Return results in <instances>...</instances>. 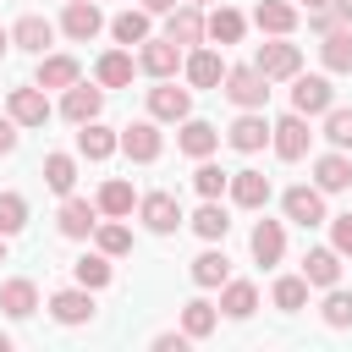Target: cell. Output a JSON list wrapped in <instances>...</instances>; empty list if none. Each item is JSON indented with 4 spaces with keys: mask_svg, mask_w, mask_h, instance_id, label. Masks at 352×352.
I'll return each instance as SVG.
<instances>
[{
    "mask_svg": "<svg viewBox=\"0 0 352 352\" xmlns=\"http://www.w3.org/2000/svg\"><path fill=\"white\" fill-rule=\"evenodd\" d=\"M143 11H176V0H143Z\"/></svg>",
    "mask_w": 352,
    "mask_h": 352,
    "instance_id": "c3c4849f",
    "label": "cell"
},
{
    "mask_svg": "<svg viewBox=\"0 0 352 352\" xmlns=\"http://www.w3.org/2000/svg\"><path fill=\"white\" fill-rule=\"evenodd\" d=\"M302 275H308V286H336L341 280V253L336 248H314L302 258Z\"/></svg>",
    "mask_w": 352,
    "mask_h": 352,
    "instance_id": "ffe728a7",
    "label": "cell"
},
{
    "mask_svg": "<svg viewBox=\"0 0 352 352\" xmlns=\"http://www.w3.org/2000/svg\"><path fill=\"white\" fill-rule=\"evenodd\" d=\"M94 226H99V214H94L88 198H66L60 204V236H88Z\"/></svg>",
    "mask_w": 352,
    "mask_h": 352,
    "instance_id": "44dd1931",
    "label": "cell"
},
{
    "mask_svg": "<svg viewBox=\"0 0 352 352\" xmlns=\"http://www.w3.org/2000/svg\"><path fill=\"white\" fill-rule=\"evenodd\" d=\"M324 324H330V330H346V324H352V292H336V286H330V297H324Z\"/></svg>",
    "mask_w": 352,
    "mask_h": 352,
    "instance_id": "60d3db41",
    "label": "cell"
},
{
    "mask_svg": "<svg viewBox=\"0 0 352 352\" xmlns=\"http://www.w3.org/2000/svg\"><path fill=\"white\" fill-rule=\"evenodd\" d=\"M94 236H99V253H110V258L132 248V231L126 226H94Z\"/></svg>",
    "mask_w": 352,
    "mask_h": 352,
    "instance_id": "ee69618b",
    "label": "cell"
},
{
    "mask_svg": "<svg viewBox=\"0 0 352 352\" xmlns=\"http://www.w3.org/2000/svg\"><path fill=\"white\" fill-rule=\"evenodd\" d=\"M28 226V204L16 192H0V236H16Z\"/></svg>",
    "mask_w": 352,
    "mask_h": 352,
    "instance_id": "f35d334b",
    "label": "cell"
},
{
    "mask_svg": "<svg viewBox=\"0 0 352 352\" xmlns=\"http://www.w3.org/2000/svg\"><path fill=\"white\" fill-rule=\"evenodd\" d=\"M319 6H330V0H308V11H319Z\"/></svg>",
    "mask_w": 352,
    "mask_h": 352,
    "instance_id": "816d5d0a",
    "label": "cell"
},
{
    "mask_svg": "<svg viewBox=\"0 0 352 352\" xmlns=\"http://www.w3.org/2000/svg\"><path fill=\"white\" fill-rule=\"evenodd\" d=\"M99 209L104 214H132V182H104L99 187Z\"/></svg>",
    "mask_w": 352,
    "mask_h": 352,
    "instance_id": "74e56055",
    "label": "cell"
},
{
    "mask_svg": "<svg viewBox=\"0 0 352 352\" xmlns=\"http://www.w3.org/2000/svg\"><path fill=\"white\" fill-rule=\"evenodd\" d=\"M187 6H204V0H187Z\"/></svg>",
    "mask_w": 352,
    "mask_h": 352,
    "instance_id": "db71d44e",
    "label": "cell"
},
{
    "mask_svg": "<svg viewBox=\"0 0 352 352\" xmlns=\"http://www.w3.org/2000/svg\"><path fill=\"white\" fill-rule=\"evenodd\" d=\"M314 176H319V192H341V187L352 182V165H346L341 154H324V160L314 165Z\"/></svg>",
    "mask_w": 352,
    "mask_h": 352,
    "instance_id": "83f0119b",
    "label": "cell"
},
{
    "mask_svg": "<svg viewBox=\"0 0 352 352\" xmlns=\"http://www.w3.org/2000/svg\"><path fill=\"white\" fill-rule=\"evenodd\" d=\"M55 38V28L44 22V16H22L16 28H11V44H22V50H33V55H44V44Z\"/></svg>",
    "mask_w": 352,
    "mask_h": 352,
    "instance_id": "d4e9b609",
    "label": "cell"
},
{
    "mask_svg": "<svg viewBox=\"0 0 352 352\" xmlns=\"http://www.w3.org/2000/svg\"><path fill=\"white\" fill-rule=\"evenodd\" d=\"M204 33H209V22L198 16V6H176L165 22V38H176V44H198Z\"/></svg>",
    "mask_w": 352,
    "mask_h": 352,
    "instance_id": "9a60e30c",
    "label": "cell"
},
{
    "mask_svg": "<svg viewBox=\"0 0 352 352\" xmlns=\"http://www.w3.org/2000/svg\"><path fill=\"white\" fill-rule=\"evenodd\" d=\"M280 253H286L280 220H258V226H253V258H258V264H280Z\"/></svg>",
    "mask_w": 352,
    "mask_h": 352,
    "instance_id": "d6986e66",
    "label": "cell"
},
{
    "mask_svg": "<svg viewBox=\"0 0 352 352\" xmlns=\"http://www.w3.org/2000/svg\"><path fill=\"white\" fill-rule=\"evenodd\" d=\"M0 264H6V236H0Z\"/></svg>",
    "mask_w": 352,
    "mask_h": 352,
    "instance_id": "f5cc1de1",
    "label": "cell"
},
{
    "mask_svg": "<svg viewBox=\"0 0 352 352\" xmlns=\"http://www.w3.org/2000/svg\"><path fill=\"white\" fill-rule=\"evenodd\" d=\"M182 330H187V336H192V341H204V336H209V330H214V308H209V302H204V297H192V302H187V308H182Z\"/></svg>",
    "mask_w": 352,
    "mask_h": 352,
    "instance_id": "d6a6232c",
    "label": "cell"
},
{
    "mask_svg": "<svg viewBox=\"0 0 352 352\" xmlns=\"http://www.w3.org/2000/svg\"><path fill=\"white\" fill-rule=\"evenodd\" d=\"M0 308H6L11 319H28V314L38 308V286H33V280H6V286H0Z\"/></svg>",
    "mask_w": 352,
    "mask_h": 352,
    "instance_id": "7402d4cb",
    "label": "cell"
},
{
    "mask_svg": "<svg viewBox=\"0 0 352 352\" xmlns=\"http://www.w3.org/2000/svg\"><path fill=\"white\" fill-rule=\"evenodd\" d=\"M302 302H308V275H286V280H275V308L297 314Z\"/></svg>",
    "mask_w": 352,
    "mask_h": 352,
    "instance_id": "d590c367",
    "label": "cell"
},
{
    "mask_svg": "<svg viewBox=\"0 0 352 352\" xmlns=\"http://www.w3.org/2000/svg\"><path fill=\"white\" fill-rule=\"evenodd\" d=\"M0 352H11V336H0Z\"/></svg>",
    "mask_w": 352,
    "mask_h": 352,
    "instance_id": "f907efd6",
    "label": "cell"
},
{
    "mask_svg": "<svg viewBox=\"0 0 352 352\" xmlns=\"http://www.w3.org/2000/svg\"><path fill=\"white\" fill-rule=\"evenodd\" d=\"M99 104H104V94H99V88H88V82H72L60 110H66V121H77V126H82V121H94V116H99Z\"/></svg>",
    "mask_w": 352,
    "mask_h": 352,
    "instance_id": "2e32d148",
    "label": "cell"
},
{
    "mask_svg": "<svg viewBox=\"0 0 352 352\" xmlns=\"http://www.w3.org/2000/svg\"><path fill=\"white\" fill-rule=\"evenodd\" d=\"M214 143H220V132H214L209 121H187V126H182V154L209 160V154H214Z\"/></svg>",
    "mask_w": 352,
    "mask_h": 352,
    "instance_id": "4316f807",
    "label": "cell"
},
{
    "mask_svg": "<svg viewBox=\"0 0 352 352\" xmlns=\"http://www.w3.org/2000/svg\"><path fill=\"white\" fill-rule=\"evenodd\" d=\"M226 275H231V258L226 253H198L192 258V280L198 286H226Z\"/></svg>",
    "mask_w": 352,
    "mask_h": 352,
    "instance_id": "f546056e",
    "label": "cell"
},
{
    "mask_svg": "<svg viewBox=\"0 0 352 352\" xmlns=\"http://www.w3.org/2000/svg\"><path fill=\"white\" fill-rule=\"evenodd\" d=\"M226 138H231V148L253 154V148H264V143L275 138V126H270L258 110H248V116H236V121H231V132H226Z\"/></svg>",
    "mask_w": 352,
    "mask_h": 352,
    "instance_id": "5b68a950",
    "label": "cell"
},
{
    "mask_svg": "<svg viewBox=\"0 0 352 352\" xmlns=\"http://www.w3.org/2000/svg\"><path fill=\"white\" fill-rule=\"evenodd\" d=\"M192 187H198L204 198H220V192L231 187V176H226L220 165H198V170H192Z\"/></svg>",
    "mask_w": 352,
    "mask_h": 352,
    "instance_id": "7bdbcfd3",
    "label": "cell"
},
{
    "mask_svg": "<svg viewBox=\"0 0 352 352\" xmlns=\"http://www.w3.org/2000/svg\"><path fill=\"white\" fill-rule=\"evenodd\" d=\"M319 55H324L330 72H352V28H330L324 44H319Z\"/></svg>",
    "mask_w": 352,
    "mask_h": 352,
    "instance_id": "cb8c5ba5",
    "label": "cell"
},
{
    "mask_svg": "<svg viewBox=\"0 0 352 352\" xmlns=\"http://www.w3.org/2000/svg\"><path fill=\"white\" fill-rule=\"evenodd\" d=\"M176 60H182V44H176V38H143L138 66H143L148 77H170V72H176Z\"/></svg>",
    "mask_w": 352,
    "mask_h": 352,
    "instance_id": "52a82bcc",
    "label": "cell"
},
{
    "mask_svg": "<svg viewBox=\"0 0 352 352\" xmlns=\"http://www.w3.org/2000/svg\"><path fill=\"white\" fill-rule=\"evenodd\" d=\"M187 82H192V88H214V82H226L220 55H214V50H192V60H187Z\"/></svg>",
    "mask_w": 352,
    "mask_h": 352,
    "instance_id": "603a6c76",
    "label": "cell"
},
{
    "mask_svg": "<svg viewBox=\"0 0 352 352\" xmlns=\"http://www.w3.org/2000/svg\"><path fill=\"white\" fill-rule=\"evenodd\" d=\"M110 33H116L121 44H143V38H148V16H143V11H121Z\"/></svg>",
    "mask_w": 352,
    "mask_h": 352,
    "instance_id": "ab89813d",
    "label": "cell"
},
{
    "mask_svg": "<svg viewBox=\"0 0 352 352\" xmlns=\"http://www.w3.org/2000/svg\"><path fill=\"white\" fill-rule=\"evenodd\" d=\"M11 148H16V126H11V121H0V154H11Z\"/></svg>",
    "mask_w": 352,
    "mask_h": 352,
    "instance_id": "7dc6e473",
    "label": "cell"
},
{
    "mask_svg": "<svg viewBox=\"0 0 352 352\" xmlns=\"http://www.w3.org/2000/svg\"><path fill=\"white\" fill-rule=\"evenodd\" d=\"M286 220H297V226H319V220H324V198H319V187H286Z\"/></svg>",
    "mask_w": 352,
    "mask_h": 352,
    "instance_id": "7c38bea8",
    "label": "cell"
},
{
    "mask_svg": "<svg viewBox=\"0 0 352 352\" xmlns=\"http://www.w3.org/2000/svg\"><path fill=\"white\" fill-rule=\"evenodd\" d=\"M143 226L160 231V236H170V231L182 226V204H176L170 192H148V198H143Z\"/></svg>",
    "mask_w": 352,
    "mask_h": 352,
    "instance_id": "9c48e42d",
    "label": "cell"
},
{
    "mask_svg": "<svg viewBox=\"0 0 352 352\" xmlns=\"http://www.w3.org/2000/svg\"><path fill=\"white\" fill-rule=\"evenodd\" d=\"M99 82H104V88H126V82H132V55L110 50V55L99 60Z\"/></svg>",
    "mask_w": 352,
    "mask_h": 352,
    "instance_id": "e575fe53",
    "label": "cell"
},
{
    "mask_svg": "<svg viewBox=\"0 0 352 352\" xmlns=\"http://www.w3.org/2000/svg\"><path fill=\"white\" fill-rule=\"evenodd\" d=\"M110 253H88V258H77L72 270H77V286H88V292H99V286H110V264H104Z\"/></svg>",
    "mask_w": 352,
    "mask_h": 352,
    "instance_id": "1f68e13d",
    "label": "cell"
},
{
    "mask_svg": "<svg viewBox=\"0 0 352 352\" xmlns=\"http://www.w3.org/2000/svg\"><path fill=\"white\" fill-rule=\"evenodd\" d=\"M121 148L132 154V160H160V132H154V121H132L126 132H121Z\"/></svg>",
    "mask_w": 352,
    "mask_h": 352,
    "instance_id": "e0dca14e",
    "label": "cell"
},
{
    "mask_svg": "<svg viewBox=\"0 0 352 352\" xmlns=\"http://www.w3.org/2000/svg\"><path fill=\"white\" fill-rule=\"evenodd\" d=\"M192 231H198V236H204V242H220V236H226V231H231V220H226V209H220V204H214V198H209V204H204V209H198V214H192Z\"/></svg>",
    "mask_w": 352,
    "mask_h": 352,
    "instance_id": "f1b7e54d",
    "label": "cell"
},
{
    "mask_svg": "<svg viewBox=\"0 0 352 352\" xmlns=\"http://www.w3.org/2000/svg\"><path fill=\"white\" fill-rule=\"evenodd\" d=\"M226 99L242 104V110H264V99H270V77H264L258 66H236V72H226Z\"/></svg>",
    "mask_w": 352,
    "mask_h": 352,
    "instance_id": "6da1fadb",
    "label": "cell"
},
{
    "mask_svg": "<svg viewBox=\"0 0 352 352\" xmlns=\"http://www.w3.org/2000/svg\"><path fill=\"white\" fill-rule=\"evenodd\" d=\"M187 341H192V336H187V330H182V336H170V330H165V336H154V346H160V352H182V346H187Z\"/></svg>",
    "mask_w": 352,
    "mask_h": 352,
    "instance_id": "bcb514c9",
    "label": "cell"
},
{
    "mask_svg": "<svg viewBox=\"0 0 352 352\" xmlns=\"http://www.w3.org/2000/svg\"><path fill=\"white\" fill-rule=\"evenodd\" d=\"M44 182H50L55 192H72V182H77V165H72V154H50V160H44Z\"/></svg>",
    "mask_w": 352,
    "mask_h": 352,
    "instance_id": "8d00e7d4",
    "label": "cell"
},
{
    "mask_svg": "<svg viewBox=\"0 0 352 352\" xmlns=\"http://www.w3.org/2000/svg\"><path fill=\"white\" fill-rule=\"evenodd\" d=\"M11 121L16 126H44L50 121V99L38 88H11Z\"/></svg>",
    "mask_w": 352,
    "mask_h": 352,
    "instance_id": "30bf717a",
    "label": "cell"
},
{
    "mask_svg": "<svg viewBox=\"0 0 352 352\" xmlns=\"http://www.w3.org/2000/svg\"><path fill=\"white\" fill-rule=\"evenodd\" d=\"M187 110H192V94L187 88H176V82L148 88V116L154 121H187Z\"/></svg>",
    "mask_w": 352,
    "mask_h": 352,
    "instance_id": "277c9868",
    "label": "cell"
},
{
    "mask_svg": "<svg viewBox=\"0 0 352 352\" xmlns=\"http://www.w3.org/2000/svg\"><path fill=\"white\" fill-rule=\"evenodd\" d=\"M77 82V60L72 55H44L38 60V88H72Z\"/></svg>",
    "mask_w": 352,
    "mask_h": 352,
    "instance_id": "484cf974",
    "label": "cell"
},
{
    "mask_svg": "<svg viewBox=\"0 0 352 352\" xmlns=\"http://www.w3.org/2000/svg\"><path fill=\"white\" fill-rule=\"evenodd\" d=\"M231 198L242 209H264L270 204V176L264 170H231Z\"/></svg>",
    "mask_w": 352,
    "mask_h": 352,
    "instance_id": "8fae6325",
    "label": "cell"
},
{
    "mask_svg": "<svg viewBox=\"0 0 352 352\" xmlns=\"http://www.w3.org/2000/svg\"><path fill=\"white\" fill-rule=\"evenodd\" d=\"M220 308H226L231 319H248V314L258 308V292H253L248 280H226V297H220Z\"/></svg>",
    "mask_w": 352,
    "mask_h": 352,
    "instance_id": "4dcf8cb0",
    "label": "cell"
},
{
    "mask_svg": "<svg viewBox=\"0 0 352 352\" xmlns=\"http://www.w3.org/2000/svg\"><path fill=\"white\" fill-rule=\"evenodd\" d=\"M6 44H11V33H6V28H0V55H6Z\"/></svg>",
    "mask_w": 352,
    "mask_h": 352,
    "instance_id": "681fc988",
    "label": "cell"
},
{
    "mask_svg": "<svg viewBox=\"0 0 352 352\" xmlns=\"http://www.w3.org/2000/svg\"><path fill=\"white\" fill-rule=\"evenodd\" d=\"M60 28H66V38L88 44V38L104 28V16H99V6H94V0H72V6H66V16H60Z\"/></svg>",
    "mask_w": 352,
    "mask_h": 352,
    "instance_id": "8992f818",
    "label": "cell"
},
{
    "mask_svg": "<svg viewBox=\"0 0 352 352\" xmlns=\"http://www.w3.org/2000/svg\"><path fill=\"white\" fill-rule=\"evenodd\" d=\"M253 22H258L264 33H275V38H286V33L297 28V6H286V0H258Z\"/></svg>",
    "mask_w": 352,
    "mask_h": 352,
    "instance_id": "5bb4252c",
    "label": "cell"
},
{
    "mask_svg": "<svg viewBox=\"0 0 352 352\" xmlns=\"http://www.w3.org/2000/svg\"><path fill=\"white\" fill-rule=\"evenodd\" d=\"M253 66L275 82V77H297V66H302V55H297V44H258V55H253Z\"/></svg>",
    "mask_w": 352,
    "mask_h": 352,
    "instance_id": "3957f363",
    "label": "cell"
},
{
    "mask_svg": "<svg viewBox=\"0 0 352 352\" xmlns=\"http://www.w3.org/2000/svg\"><path fill=\"white\" fill-rule=\"evenodd\" d=\"M50 314H55L60 324H82V319H94V297H88V286H77V292H55V297H50Z\"/></svg>",
    "mask_w": 352,
    "mask_h": 352,
    "instance_id": "4fadbf2b",
    "label": "cell"
},
{
    "mask_svg": "<svg viewBox=\"0 0 352 352\" xmlns=\"http://www.w3.org/2000/svg\"><path fill=\"white\" fill-rule=\"evenodd\" d=\"M308 138H314V132H308V121H302L297 110H292L286 121H275V154H280V160H302V154H308Z\"/></svg>",
    "mask_w": 352,
    "mask_h": 352,
    "instance_id": "ba28073f",
    "label": "cell"
},
{
    "mask_svg": "<svg viewBox=\"0 0 352 352\" xmlns=\"http://www.w3.org/2000/svg\"><path fill=\"white\" fill-rule=\"evenodd\" d=\"M121 148V138L110 132V126H99V121H82V132H77V154H88V160H110Z\"/></svg>",
    "mask_w": 352,
    "mask_h": 352,
    "instance_id": "ac0fdd59",
    "label": "cell"
},
{
    "mask_svg": "<svg viewBox=\"0 0 352 352\" xmlns=\"http://www.w3.org/2000/svg\"><path fill=\"white\" fill-rule=\"evenodd\" d=\"M324 138L336 143V148H352V110H324Z\"/></svg>",
    "mask_w": 352,
    "mask_h": 352,
    "instance_id": "b9f144b4",
    "label": "cell"
},
{
    "mask_svg": "<svg viewBox=\"0 0 352 352\" xmlns=\"http://www.w3.org/2000/svg\"><path fill=\"white\" fill-rule=\"evenodd\" d=\"M209 38H214V44H236V38H242V11L220 6V11L209 16Z\"/></svg>",
    "mask_w": 352,
    "mask_h": 352,
    "instance_id": "836d02e7",
    "label": "cell"
},
{
    "mask_svg": "<svg viewBox=\"0 0 352 352\" xmlns=\"http://www.w3.org/2000/svg\"><path fill=\"white\" fill-rule=\"evenodd\" d=\"M330 236H336V253H352V214H336Z\"/></svg>",
    "mask_w": 352,
    "mask_h": 352,
    "instance_id": "f6af8a7d",
    "label": "cell"
},
{
    "mask_svg": "<svg viewBox=\"0 0 352 352\" xmlns=\"http://www.w3.org/2000/svg\"><path fill=\"white\" fill-rule=\"evenodd\" d=\"M330 104H336V88L324 77H297L292 82V110L297 116H324Z\"/></svg>",
    "mask_w": 352,
    "mask_h": 352,
    "instance_id": "7a4b0ae2",
    "label": "cell"
}]
</instances>
